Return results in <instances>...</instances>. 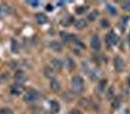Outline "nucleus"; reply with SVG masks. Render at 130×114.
Returning <instances> with one entry per match:
<instances>
[{"label":"nucleus","mask_w":130,"mask_h":114,"mask_svg":"<svg viewBox=\"0 0 130 114\" xmlns=\"http://www.w3.org/2000/svg\"><path fill=\"white\" fill-rule=\"evenodd\" d=\"M127 84H129V87H130V77L127 78Z\"/></svg>","instance_id":"2f4dec72"},{"label":"nucleus","mask_w":130,"mask_h":114,"mask_svg":"<svg viewBox=\"0 0 130 114\" xmlns=\"http://www.w3.org/2000/svg\"><path fill=\"white\" fill-rule=\"evenodd\" d=\"M21 92H22V87H21L20 84H16V86L10 87V93H12V95H14V96L21 95Z\"/></svg>","instance_id":"f8f14e48"},{"label":"nucleus","mask_w":130,"mask_h":114,"mask_svg":"<svg viewBox=\"0 0 130 114\" xmlns=\"http://www.w3.org/2000/svg\"><path fill=\"white\" fill-rule=\"evenodd\" d=\"M61 38L65 40V41H74V36L73 35H69V34H67V33H61Z\"/></svg>","instance_id":"2eb2a0df"},{"label":"nucleus","mask_w":130,"mask_h":114,"mask_svg":"<svg viewBox=\"0 0 130 114\" xmlns=\"http://www.w3.org/2000/svg\"><path fill=\"white\" fill-rule=\"evenodd\" d=\"M4 9H8V8L4 7V5H0V13H8V12H5Z\"/></svg>","instance_id":"cd10ccee"},{"label":"nucleus","mask_w":130,"mask_h":114,"mask_svg":"<svg viewBox=\"0 0 130 114\" xmlns=\"http://www.w3.org/2000/svg\"><path fill=\"white\" fill-rule=\"evenodd\" d=\"M69 114H82V113H81L79 110H70Z\"/></svg>","instance_id":"c85d7f7f"},{"label":"nucleus","mask_w":130,"mask_h":114,"mask_svg":"<svg viewBox=\"0 0 130 114\" xmlns=\"http://www.w3.org/2000/svg\"><path fill=\"white\" fill-rule=\"evenodd\" d=\"M113 65H115V69H116L117 73H122L124 69H125V62H124V60H122L120 56H116V57H115Z\"/></svg>","instance_id":"7ed1b4c3"},{"label":"nucleus","mask_w":130,"mask_h":114,"mask_svg":"<svg viewBox=\"0 0 130 114\" xmlns=\"http://www.w3.org/2000/svg\"><path fill=\"white\" fill-rule=\"evenodd\" d=\"M91 48L95 52H99L100 48H102V41H100V38L98 35H94L92 39H91Z\"/></svg>","instance_id":"20e7f679"},{"label":"nucleus","mask_w":130,"mask_h":114,"mask_svg":"<svg viewBox=\"0 0 130 114\" xmlns=\"http://www.w3.org/2000/svg\"><path fill=\"white\" fill-rule=\"evenodd\" d=\"M39 97H40V95H39V92L38 91H35V89H30L29 92H26V95H25V101L26 102H35V101H38L39 100Z\"/></svg>","instance_id":"f03ea898"},{"label":"nucleus","mask_w":130,"mask_h":114,"mask_svg":"<svg viewBox=\"0 0 130 114\" xmlns=\"http://www.w3.org/2000/svg\"><path fill=\"white\" fill-rule=\"evenodd\" d=\"M74 26L78 30H83V29H86V26H87V19H77L74 22Z\"/></svg>","instance_id":"9d476101"},{"label":"nucleus","mask_w":130,"mask_h":114,"mask_svg":"<svg viewBox=\"0 0 130 114\" xmlns=\"http://www.w3.org/2000/svg\"><path fill=\"white\" fill-rule=\"evenodd\" d=\"M37 22L39 24V25H43V24H46L47 22V17L44 16V14H37Z\"/></svg>","instance_id":"ddd939ff"},{"label":"nucleus","mask_w":130,"mask_h":114,"mask_svg":"<svg viewBox=\"0 0 130 114\" xmlns=\"http://www.w3.org/2000/svg\"><path fill=\"white\" fill-rule=\"evenodd\" d=\"M85 10H86V7H78V8H77V13L81 14V13L85 12Z\"/></svg>","instance_id":"bb28decb"},{"label":"nucleus","mask_w":130,"mask_h":114,"mask_svg":"<svg viewBox=\"0 0 130 114\" xmlns=\"http://www.w3.org/2000/svg\"><path fill=\"white\" fill-rule=\"evenodd\" d=\"M98 17H99V12L98 10H94V12H91L87 17V21H90V22H92V21H95Z\"/></svg>","instance_id":"4468645a"},{"label":"nucleus","mask_w":130,"mask_h":114,"mask_svg":"<svg viewBox=\"0 0 130 114\" xmlns=\"http://www.w3.org/2000/svg\"><path fill=\"white\" fill-rule=\"evenodd\" d=\"M127 39H129V47H130V34H129V36H127Z\"/></svg>","instance_id":"473e14b6"},{"label":"nucleus","mask_w":130,"mask_h":114,"mask_svg":"<svg viewBox=\"0 0 130 114\" xmlns=\"http://www.w3.org/2000/svg\"><path fill=\"white\" fill-rule=\"evenodd\" d=\"M115 95V88H109V91H108V99H112Z\"/></svg>","instance_id":"b1692460"},{"label":"nucleus","mask_w":130,"mask_h":114,"mask_svg":"<svg viewBox=\"0 0 130 114\" xmlns=\"http://www.w3.org/2000/svg\"><path fill=\"white\" fill-rule=\"evenodd\" d=\"M26 75H25V73L24 71H16V74H14V80L17 82V84H22L24 82H26Z\"/></svg>","instance_id":"423d86ee"},{"label":"nucleus","mask_w":130,"mask_h":114,"mask_svg":"<svg viewBox=\"0 0 130 114\" xmlns=\"http://www.w3.org/2000/svg\"><path fill=\"white\" fill-rule=\"evenodd\" d=\"M98 88H99V92H104L105 88H107V80H105V79L100 80V82H99V86H98Z\"/></svg>","instance_id":"f3484780"},{"label":"nucleus","mask_w":130,"mask_h":114,"mask_svg":"<svg viewBox=\"0 0 130 114\" xmlns=\"http://www.w3.org/2000/svg\"><path fill=\"white\" fill-rule=\"evenodd\" d=\"M73 19H74L73 17H68V18H67V19H65V21H62V22H61V24H62L64 26H68V25H70V24H73Z\"/></svg>","instance_id":"4be33fe9"},{"label":"nucleus","mask_w":130,"mask_h":114,"mask_svg":"<svg viewBox=\"0 0 130 114\" xmlns=\"http://www.w3.org/2000/svg\"><path fill=\"white\" fill-rule=\"evenodd\" d=\"M50 87L52 89V92H60L61 91V84H60V82L55 78H52L51 82H50Z\"/></svg>","instance_id":"39448f33"},{"label":"nucleus","mask_w":130,"mask_h":114,"mask_svg":"<svg viewBox=\"0 0 130 114\" xmlns=\"http://www.w3.org/2000/svg\"><path fill=\"white\" fill-rule=\"evenodd\" d=\"M46 9L48 10V12H51V10H53V7H52L51 4H47V7H46Z\"/></svg>","instance_id":"c756f323"},{"label":"nucleus","mask_w":130,"mask_h":114,"mask_svg":"<svg viewBox=\"0 0 130 114\" xmlns=\"http://www.w3.org/2000/svg\"><path fill=\"white\" fill-rule=\"evenodd\" d=\"M10 48H12V52L13 53H17L18 52V43H17V40H12L10 41Z\"/></svg>","instance_id":"dca6fc26"},{"label":"nucleus","mask_w":130,"mask_h":114,"mask_svg":"<svg viewBox=\"0 0 130 114\" xmlns=\"http://www.w3.org/2000/svg\"><path fill=\"white\" fill-rule=\"evenodd\" d=\"M27 4H29V5H31V7H34V8H37V7H39V5H40V3H39V2H29Z\"/></svg>","instance_id":"393cba45"},{"label":"nucleus","mask_w":130,"mask_h":114,"mask_svg":"<svg viewBox=\"0 0 130 114\" xmlns=\"http://www.w3.org/2000/svg\"><path fill=\"white\" fill-rule=\"evenodd\" d=\"M72 88L75 93H82L85 89V82L82 79V77L75 75L72 78Z\"/></svg>","instance_id":"f257e3e1"},{"label":"nucleus","mask_w":130,"mask_h":114,"mask_svg":"<svg viewBox=\"0 0 130 114\" xmlns=\"http://www.w3.org/2000/svg\"><path fill=\"white\" fill-rule=\"evenodd\" d=\"M50 48L53 51V52H61L62 51V44L60 43V41H52V43L50 44Z\"/></svg>","instance_id":"1a4fd4ad"},{"label":"nucleus","mask_w":130,"mask_h":114,"mask_svg":"<svg viewBox=\"0 0 130 114\" xmlns=\"http://www.w3.org/2000/svg\"><path fill=\"white\" fill-rule=\"evenodd\" d=\"M74 67H75V62L72 58H68V69L69 70H73Z\"/></svg>","instance_id":"412c9836"},{"label":"nucleus","mask_w":130,"mask_h":114,"mask_svg":"<svg viewBox=\"0 0 130 114\" xmlns=\"http://www.w3.org/2000/svg\"><path fill=\"white\" fill-rule=\"evenodd\" d=\"M0 114H14L13 110H10L9 108H2L0 109Z\"/></svg>","instance_id":"6ab92c4d"},{"label":"nucleus","mask_w":130,"mask_h":114,"mask_svg":"<svg viewBox=\"0 0 130 114\" xmlns=\"http://www.w3.org/2000/svg\"><path fill=\"white\" fill-rule=\"evenodd\" d=\"M107 9H108V12H109L112 16H116V14H117V10H116V8H115L113 5L108 4V5H107Z\"/></svg>","instance_id":"a211bd4d"},{"label":"nucleus","mask_w":130,"mask_h":114,"mask_svg":"<svg viewBox=\"0 0 130 114\" xmlns=\"http://www.w3.org/2000/svg\"><path fill=\"white\" fill-rule=\"evenodd\" d=\"M51 65H52V69L55 71H60L62 69V61L59 60V58H53L51 61Z\"/></svg>","instance_id":"6e6552de"},{"label":"nucleus","mask_w":130,"mask_h":114,"mask_svg":"<svg viewBox=\"0 0 130 114\" xmlns=\"http://www.w3.org/2000/svg\"><path fill=\"white\" fill-rule=\"evenodd\" d=\"M122 8L126 10V12H130V2H125V3H122Z\"/></svg>","instance_id":"5701e85b"},{"label":"nucleus","mask_w":130,"mask_h":114,"mask_svg":"<svg viewBox=\"0 0 130 114\" xmlns=\"http://www.w3.org/2000/svg\"><path fill=\"white\" fill-rule=\"evenodd\" d=\"M102 26L103 27H108V26H109V24H108L107 21H102Z\"/></svg>","instance_id":"7c9ffc66"},{"label":"nucleus","mask_w":130,"mask_h":114,"mask_svg":"<svg viewBox=\"0 0 130 114\" xmlns=\"http://www.w3.org/2000/svg\"><path fill=\"white\" fill-rule=\"evenodd\" d=\"M44 71H46L44 74L52 79V75H53V71H55V70H53V69H51V67H46V70H44Z\"/></svg>","instance_id":"aec40b11"},{"label":"nucleus","mask_w":130,"mask_h":114,"mask_svg":"<svg viewBox=\"0 0 130 114\" xmlns=\"http://www.w3.org/2000/svg\"><path fill=\"white\" fill-rule=\"evenodd\" d=\"M50 108H51L52 113H59V110H60V105H59V102L56 100L50 101Z\"/></svg>","instance_id":"9b49d317"},{"label":"nucleus","mask_w":130,"mask_h":114,"mask_svg":"<svg viewBox=\"0 0 130 114\" xmlns=\"http://www.w3.org/2000/svg\"><path fill=\"white\" fill-rule=\"evenodd\" d=\"M107 43H108V45H116L117 44V35L113 33V31L108 33V35H107Z\"/></svg>","instance_id":"0eeeda50"},{"label":"nucleus","mask_w":130,"mask_h":114,"mask_svg":"<svg viewBox=\"0 0 130 114\" xmlns=\"http://www.w3.org/2000/svg\"><path fill=\"white\" fill-rule=\"evenodd\" d=\"M120 102H121V101H120V99H116V100L113 101V108H116V109H117L118 106H120Z\"/></svg>","instance_id":"a878e982"}]
</instances>
